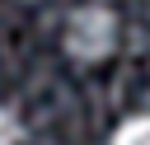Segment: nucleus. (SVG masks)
Segmentation results:
<instances>
[{
    "label": "nucleus",
    "mask_w": 150,
    "mask_h": 145,
    "mask_svg": "<svg viewBox=\"0 0 150 145\" xmlns=\"http://www.w3.org/2000/svg\"><path fill=\"white\" fill-rule=\"evenodd\" d=\"M117 47V14L103 5H80L66 19V51L75 61H103Z\"/></svg>",
    "instance_id": "1"
},
{
    "label": "nucleus",
    "mask_w": 150,
    "mask_h": 145,
    "mask_svg": "<svg viewBox=\"0 0 150 145\" xmlns=\"http://www.w3.org/2000/svg\"><path fill=\"white\" fill-rule=\"evenodd\" d=\"M112 145H150V117H127L117 126Z\"/></svg>",
    "instance_id": "2"
},
{
    "label": "nucleus",
    "mask_w": 150,
    "mask_h": 145,
    "mask_svg": "<svg viewBox=\"0 0 150 145\" xmlns=\"http://www.w3.org/2000/svg\"><path fill=\"white\" fill-rule=\"evenodd\" d=\"M19 140H23V122H19L14 108L0 103V145H19Z\"/></svg>",
    "instance_id": "3"
}]
</instances>
